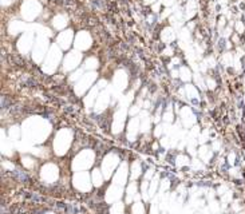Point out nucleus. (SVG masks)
I'll use <instances>...</instances> for the list:
<instances>
[{
  "instance_id": "1",
  "label": "nucleus",
  "mask_w": 245,
  "mask_h": 214,
  "mask_svg": "<svg viewBox=\"0 0 245 214\" xmlns=\"http://www.w3.org/2000/svg\"><path fill=\"white\" fill-rule=\"evenodd\" d=\"M15 174L18 175V177H19V179H20V181H24V182H27V181H28V177H27V175L24 174V173H22V171L16 170V171H15Z\"/></svg>"
}]
</instances>
